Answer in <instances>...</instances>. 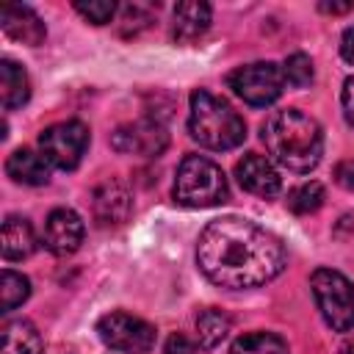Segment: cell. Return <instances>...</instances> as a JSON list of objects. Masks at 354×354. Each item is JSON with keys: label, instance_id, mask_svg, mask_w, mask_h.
<instances>
[{"label": "cell", "instance_id": "obj_18", "mask_svg": "<svg viewBox=\"0 0 354 354\" xmlns=\"http://www.w3.org/2000/svg\"><path fill=\"white\" fill-rule=\"evenodd\" d=\"M0 354H44V343H41L39 329L25 318L8 321L3 326V348H0Z\"/></svg>", "mask_w": 354, "mask_h": 354}, {"label": "cell", "instance_id": "obj_11", "mask_svg": "<svg viewBox=\"0 0 354 354\" xmlns=\"http://www.w3.org/2000/svg\"><path fill=\"white\" fill-rule=\"evenodd\" d=\"M80 243H83V218L69 207L53 210L44 221V246L53 254L66 257L77 252Z\"/></svg>", "mask_w": 354, "mask_h": 354}, {"label": "cell", "instance_id": "obj_10", "mask_svg": "<svg viewBox=\"0 0 354 354\" xmlns=\"http://www.w3.org/2000/svg\"><path fill=\"white\" fill-rule=\"evenodd\" d=\"M91 210L100 227H119L130 218L133 213V196L127 191L124 183L119 180H105L102 185H97L94 199H91Z\"/></svg>", "mask_w": 354, "mask_h": 354}, {"label": "cell", "instance_id": "obj_16", "mask_svg": "<svg viewBox=\"0 0 354 354\" xmlns=\"http://www.w3.org/2000/svg\"><path fill=\"white\" fill-rule=\"evenodd\" d=\"M36 249V235L28 218L8 216L3 221V257L6 260H25Z\"/></svg>", "mask_w": 354, "mask_h": 354}, {"label": "cell", "instance_id": "obj_15", "mask_svg": "<svg viewBox=\"0 0 354 354\" xmlns=\"http://www.w3.org/2000/svg\"><path fill=\"white\" fill-rule=\"evenodd\" d=\"M6 174L19 185H47L50 160L33 149H14L6 160Z\"/></svg>", "mask_w": 354, "mask_h": 354}, {"label": "cell", "instance_id": "obj_23", "mask_svg": "<svg viewBox=\"0 0 354 354\" xmlns=\"http://www.w3.org/2000/svg\"><path fill=\"white\" fill-rule=\"evenodd\" d=\"M282 75H285V83H290L293 88L310 86V83H313V75H315L310 55H304V53L288 55V58H285V66H282Z\"/></svg>", "mask_w": 354, "mask_h": 354}, {"label": "cell", "instance_id": "obj_8", "mask_svg": "<svg viewBox=\"0 0 354 354\" xmlns=\"http://www.w3.org/2000/svg\"><path fill=\"white\" fill-rule=\"evenodd\" d=\"M39 147H41V155L53 166L69 171L83 160V155L88 149V127L77 119L50 124L47 130H41Z\"/></svg>", "mask_w": 354, "mask_h": 354}, {"label": "cell", "instance_id": "obj_30", "mask_svg": "<svg viewBox=\"0 0 354 354\" xmlns=\"http://www.w3.org/2000/svg\"><path fill=\"white\" fill-rule=\"evenodd\" d=\"M343 354H354V346H343Z\"/></svg>", "mask_w": 354, "mask_h": 354}, {"label": "cell", "instance_id": "obj_4", "mask_svg": "<svg viewBox=\"0 0 354 354\" xmlns=\"http://www.w3.org/2000/svg\"><path fill=\"white\" fill-rule=\"evenodd\" d=\"M174 199L185 207H216L230 199V185L218 163L205 155H185L174 177Z\"/></svg>", "mask_w": 354, "mask_h": 354}, {"label": "cell", "instance_id": "obj_2", "mask_svg": "<svg viewBox=\"0 0 354 354\" xmlns=\"http://www.w3.org/2000/svg\"><path fill=\"white\" fill-rule=\"evenodd\" d=\"M260 138L268 149V155L285 166L288 171H310L318 166L321 155H324V133L321 124L301 113L299 108H282L274 111L263 127H260Z\"/></svg>", "mask_w": 354, "mask_h": 354}, {"label": "cell", "instance_id": "obj_12", "mask_svg": "<svg viewBox=\"0 0 354 354\" xmlns=\"http://www.w3.org/2000/svg\"><path fill=\"white\" fill-rule=\"evenodd\" d=\"M235 177L241 183L243 191L254 194V196H277L282 188V177L279 171L271 166L268 158L257 155V152H246L238 163H235Z\"/></svg>", "mask_w": 354, "mask_h": 354}, {"label": "cell", "instance_id": "obj_24", "mask_svg": "<svg viewBox=\"0 0 354 354\" xmlns=\"http://www.w3.org/2000/svg\"><path fill=\"white\" fill-rule=\"evenodd\" d=\"M75 11L80 17H86L91 25H105L116 14V3L113 0H88V3L86 0H77L75 3Z\"/></svg>", "mask_w": 354, "mask_h": 354}, {"label": "cell", "instance_id": "obj_28", "mask_svg": "<svg viewBox=\"0 0 354 354\" xmlns=\"http://www.w3.org/2000/svg\"><path fill=\"white\" fill-rule=\"evenodd\" d=\"M340 55L348 61V64H354V25L343 33V39H340Z\"/></svg>", "mask_w": 354, "mask_h": 354}, {"label": "cell", "instance_id": "obj_5", "mask_svg": "<svg viewBox=\"0 0 354 354\" xmlns=\"http://www.w3.org/2000/svg\"><path fill=\"white\" fill-rule=\"evenodd\" d=\"M310 288L324 321L335 332H348L354 326V288L335 268H315L310 277Z\"/></svg>", "mask_w": 354, "mask_h": 354}, {"label": "cell", "instance_id": "obj_26", "mask_svg": "<svg viewBox=\"0 0 354 354\" xmlns=\"http://www.w3.org/2000/svg\"><path fill=\"white\" fill-rule=\"evenodd\" d=\"M163 354H196V346H194L185 335H171V337L166 340Z\"/></svg>", "mask_w": 354, "mask_h": 354}, {"label": "cell", "instance_id": "obj_19", "mask_svg": "<svg viewBox=\"0 0 354 354\" xmlns=\"http://www.w3.org/2000/svg\"><path fill=\"white\" fill-rule=\"evenodd\" d=\"M230 354H288V343L274 332H249L232 340Z\"/></svg>", "mask_w": 354, "mask_h": 354}, {"label": "cell", "instance_id": "obj_13", "mask_svg": "<svg viewBox=\"0 0 354 354\" xmlns=\"http://www.w3.org/2000/svg\"><path fill=\"white\" fill-rule=\"evenodd\" d=\"M0 22H3V30L6 36H11L14 41H22V44H41L44 41V22L36 17V11H30L28 6H3L0 11Z\"/></svg>", "mask_w": 354, "mask_h": 354}, {"label": "cell", "instance_id": "obj_20", "mask_svg": "<svg viewBox=\"0 0 354 354\" xmlns=\"http://www.w3.org/2000/svg\"><path fill=\"white\" fill-rule=\"evenodd\" d=\"M230 332V315H224L221 310L210 307V310H202L199 318H196V340L202 348H216Z\"/></svg>", "mask_w": 354, "mask_h": 354}, {"label": "cell", "instance_id": "obj_3", "mask_svg": "<svg viewBox=\"0 0 354 354\" xmlns=\"http://www.w3.org/2000/svg\"><path fill=\"white\" fill-rule=\"evenodd\" d=\"M188 133L199 147L224 152L243 144L246 122L238 116V111L227 100L210 94L207 88H196L191 94Z\"/></svg>", "mask_w": 354, "mask_h": 354}, {"label": "cell", "instance_id": "obj_22", "mask_svg": "<svg viewBox=\"0 0 354 354\" xmlns=\"http://www.w3.org/2000/svg\"><path fill=\"white\" fill-rule=\"evenodd\" d=\"M324 185L310 180V183H301L296 185L290 194H288V207L299 216H307V213H315L321 205H324Z\"/></svg>", "mask_w": 354, "mask_h": 354}, {"label": "cell", "instance_id": "obj_29", "mask_svg": "<svg viewBox=\"0 0 354 354\" xmlns=\"http://www.w3.org/2000/svg\"><path fill=\"white\" fill-rule=\"evenodd\" d=\"M318 8L326 11V14H346V11L354 8V3H351V0H348V3H321Z\"/></svg>", "mask_w": 354, "mask_h": 354}, {"label": "cell", "instance_id": "obj_14", "mask_svg": "<svg viewBox=\"0 0 354 354\" xmlns=\"http://www.w3.org/2000/svg\"><path fill=\"white\" fill-rule=\"evenodd\" d=\"M210 6L202 0H185L174 8V22H171V36L180 44L196 41L207 28H210Z\"/></svg>", "mask_w": 354, "mask_h": 354}, {"label": "cell", "instance_id": "obj_27", "mask_svg": "<svg viewBox=\"0 0 354 354\" xmlns=\"http://www.w3.org/2000/svg\"><path fill=\"white\" fill-rule=\"evenodd\" d=\"M340 102H343V116H346V122L354 124V77H348V80L343 83Z\"/></svg>", "mask_w": 354, "mask_h": 354}, {"label": "cell", "instance_id": "obj_9", "mask_svg": "<svg viewBox=\"0 0 354 354\" xmlns=\"http://www.w3.org/2000/svg\"><path fill=\"white\" fill-rule=\"evenodd\" d=\"M169 144V136L163 130L160 122H130V124H122L116 127V133L111 136V147L116 152H124V155H144V158H155L166 149Z\"/></svg>", "mask_w": 354, "mask_h": 354}, {"label": "cell", "instance_id": "obj_6", "mask_svg": "<svg viewBox=\"0 0 354 354\" xmlns=\"http://www.w3.org/2000/svg\"><path fill=\"white\" fill-rule=\"evenodd\" d=\"M230 88L249 105H271L274 100H279L282 88H285V75L282 66L271 64V61H254L246 66H238L230 77H227Z\"/></svg>", "mask_w": 354, "mask_h": 354}, {"label": "cell", "instance_id": "obj_21", "mask_svg": "<svg viewBox=\"0 0 354 354\" xmlns=\"http://www.w3.org/2000/svg\"><path fill=\"white\" fill-rule=\"evenodd\" d=\"M28 296H30V282H28V277H22V274L6 268V271L0 274V310L8 313V310H14V307H19Z\"/></svg>", "mask_w": 354, "mask_h": 354}, {"label": "cell", "instance_id": "obj_7", "mask_svg": "<svg viewBox=\"0 0 354 354\" xmlns=\"http://www.w3.org/2000/svg\"><path fill=\"white\" fill-rule=\"evenodd\" d=\"M100 340L122 354H147L155 346V326L130 313H108L97 321Z\"/></svg>", "mask_w": 354, "mask_h": 354}, {"label": "cell", "instance_id": "obj_1", "mask_svg": "<svg viewBox=\"0 0 354 354\" xmlns=\"http://www.w3.org/2000/svg\"><path fill=\"white\" fill-rule=\"evenodd\" d=\"M285 246L266 227L241 218L224 216L210 221L196 243L199 271L218 288L246 290L271 282L285 268Z\"/></svg>", "mask_w": 354, "mask_h": 354}, {"label": "cell", "instance_id": "obj_25", "mask_svg": "<svg viewBox=\"0 0 354 354\" xmlns=\"http://www.w3.org/2000/svg\"><path fill=\"white\" fill-rule=\"evenodd\" d=\"M335 183H337L340 188H346V191H354V158L340 160V163L335 166Z\"/></svg>", "mask_w": 354, "mask_h": 354}, {"label": "cell", "instance_id": "obj_17", "mask_svg": "<svg viewBox=\"0 0 354 354\" xmlns=\"http://www.w3.org/2000/svg\"><path fill=\"white\" fill-rule=\"evenodd\" d=\"M0 97H3V108L6 111L25 105L28 97H30L28 72L17 61H11V58H3L0 61Z\"/></svg>", "mask_w": 354, "mask_h": 354}]
</instances>
